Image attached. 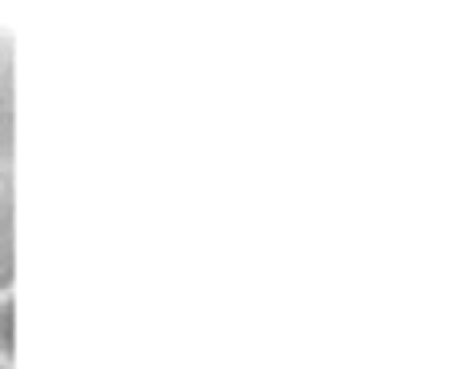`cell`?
Here are the masks:
<instances>
[{
	"label": "cell",
	"mask_w": 458,
	"mask_h": 369,
	"mask_svg": "<svg viewBox=\"0 0 458 369\" xmlns=\"http://www.w3.org/2000/svg\"><path fill=\"white\" fill-rule=\"evenodd\" d=\"M16 362V293L0 289V365Z\"/></svg>",
	"instance_id": "obj_1"
}]
</instances>
